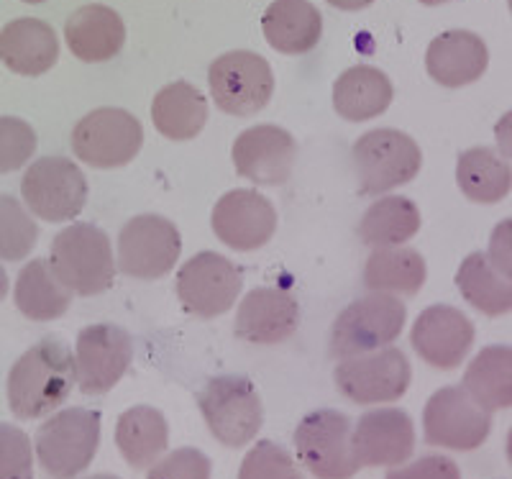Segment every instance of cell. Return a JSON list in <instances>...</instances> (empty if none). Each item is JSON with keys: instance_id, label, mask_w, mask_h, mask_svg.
<instances>
[{"instance_id": "6da1fadb", "label": "cell", "mask_w": 512, "mask_h": 479, "mask_svg": "<svg viewBox=\"0 0 512 479\" xmlns=\"http://www.w3.org/2000/svg\"><path fill=\"white\" fill-rule=\"evenodd\" d=\"M77 385L75 357L64 341L41 339L18 359L8 374V405L21 421L52 415L67 403Z\"/></svg>"}, {"instance_id": "7a4b0ae2", "label": "cell", "mask_w": 512, "mask_h": 479, "mask_svg": "<svg viewBox=\"0 0 512 479\" xmlns=\"http://www.w3.org/2000/svg\"><path fill=\"white\" fill-rule=\"evenodd\" d=\"M49 264L75 295H100L116 280L111 239L93 223H72L52 241Z\"/></svg>"}, {"instance_id": "3957f363", "label": "cell", "mask_w": 512, "mask_h": 479, "mask_svg": "<svg viewBox=\"0 0 512 479\" xmlns=\"http://www.w3.org/2000/svg\"><path fill=\"white\" fill-rule=\"evenodd\" d=\"M100 446V413L67 408L49 415L34 439L41 469L54 479H72L93 464Z\"/></svg>"}, {"instance_id": "277c9868", "label": "cell", "mask_w": 512, "mask_h": 479, "mask_svg": "<svg viewBox=\"0 0 512 479\" xmlns=\"http://www.w3.org/2000/svg\"><path fill=\"white\" fill-rule=\"evenodd\" d=\"M198 405L213 439L228 449L251 444L264 423L262 398L254 382L241 374H221L208 380Z\"/></svg>"}, {"instance_id": "5b68a950", "label": "cell", "mask_w": 512, "mask_h": 479, "mask_svg": "<svg viewBox=\"0 0 512 479\" xmlns=\"http://www.w3.org/2000/svg\"><path fill=\"white\" fill-rule=\"evenodd\" d=\"M408 308L390 293H372L338 313L331 328V357L349 359L384 349L400 339Z\"/></svg>"}, {"instance_id": "8992f818", "label": "cell", "mask_w": 512, "mask_h": 479, "mask_svg": "<svg viewBox=\"0 0 512 479\" xmlns=\"http://www.w3.org/2000/svg\"><path fill=\"white\" fill-rule=\"evenodd\" d=\"M361 195H382L408 185L423 167V154L413 136L397 129H374L351 149Z\"/></svg>"}, {"instance_id": "52a82bcc", "label": "cell", "mask_w": 512, "mask_h": 479, "mask_svg": "<svg viewBox=\"0 0 512 479\" xmlns=\"http://www.w3.org/2000/svg\"><path fill=\"white\" fill-rule=\"evenodd\" d=\"M354 423L338 410H313L297 423V459L318 479H351L359 472V462L351 446Z\"/></svg>"}, {"instance_id": "ba28073f", "label": "cell", "mask_w": 512, "mask_h": 479, "mask_svg": "<svg viewBox=\"0 0 512 479\" xmlns=\"http://www.w3.org/2000/svg\"><path fill=\"white\" fill-rule=\"evenodd\" d=\"M413 369L408 357L395 346L341 359L333 369V382L344 398L356 405L395 403L408 392Z\"/></svg>"}, {"instance_id": "9c48e42d", "label": "cell", "mask_w": 512, "mask_h": 479, "mask_svg": "<svg viewBox=\"0 0 512 479\" xmlns=\"http://www.w3.org/2000/svg\"><path fill=\"white\" fill-rule=\"evenodd\" d=\"M208 88L216 106L236 118H249L267 108L274 93V75L267 59L256 52H228L210 65Z\"/></svg>"}, {"instance_id": "30bf717a", "label": "cell", "mask_w": 512, "mask_h": 479, "mask_svg": "<svg viewBox=\"0 0 512 479\" xmlns=\"http://www.w3.org/2000/svg\"><path fill=\"white\" fill-rule=\"evenodd\" d=\"M492 431V413L464 387H441L423 410L425 444L448 451H474Z\"/></svg>"}, {"instance_id": "8fae6325", "label": "cell", "mask_w": 512, "mask_h": 479, "mask_svg": "<svg viewBox=\"0 0 512 479\" xmlns=\"http://www.w3.org/2000/svg\"><path fill=\"white\" fill-rule=\"evenodd\" d=\"M141 144V121L123 108H98L82 118L72 131V152L95 170H113L134 162Z\"/></svg>"}, {"instance_id": "7c38bea8", "label": "cell", "mask_w": 512, "mask_h": 479, "mask_svg": "<svg viewBox=\"0 0 512 479\" xmlns=\"http://www.w3.org/2000/svg\"><path fill=\"white\" fill-rule=\"evenodd\" d=\"M21 195L36 218L49 223L72 221L88 200V182L75 162L64 157H41L26 170Z\"/></svg>"}, {"instance_id": "4fadbf2b", "label": "cell", "mask_w": 512, "mask_h": 479, "mask_svg": "<svg viewBox=\"0 0 512 479\" xmlns=\"http://www.w3.org/2000/svg\"><path fill=\"white\" fill-rule=\"evenodd\" d=\"M182 252V236L162 216H136L118 236V267L134 280H159L175 269Z\"/></svg>"}, {"instance_id": "5bb4252c", "label": "cell", "mask_w": 512, "mask_h": 479, "mask_svg": "<svg viewBox=\"0 0 512 479\" xmlns=\"http://www.w3.org/2000/svg\"><path fill=\"white\" fill-rule=\"evenodd\" d=\"M244 277L231 259L216 252H200L182 264L177 275V298L187 313L216 318L236 305Z\"/></svg>"}, {"instance_id": "9a60e30c", "label": "cell", "mask_w": 512, "mask_h": 479, "mask_svg": "<svg viewBox=\"0 0 512 479\" xmlns=\"http://www.w3.org/2000/svg\"><path fill=\"white\" fill-rule=\"evenodd\" d=\"M134 357V344L126 328L95 323L82 328L75 344L77 387L85 395H105L121 382Z\"/></svg>"}, {"instance_id": "2e32d148", "label": "cell", "mask_w": 512, "mask_h": 479, "mask_svg": "<svg viewBox=\"0 0 512 479\" xmlns=\"http://www.w3.org/2000/svg\"><path fill=\"white\" fill-rule=\"evenodd\" d=\"M359 467H400L415 451V426L405 410L377 408L359 418L351 433Z\"/></svg>"}, {"instance_id": "e0dca14e", "label": "cell", "mask_w": 512, "mask_h": 479, "mask_svg": "<svg viewBox=\"0 0 512 479\" xmlns=\"http://www.w3.org/2000/svg\"><path fill=\"white\" fill-rule=\"evenodd\" d=\"M233 164L246 180L264 187L285 185L292 177L297 159V144L290 131L262 123L246 129L233 141Z\"/></svg>"}, {"instance_id": "ac0fdd59", "label": "cell", "mask_w": 512, "mask_h": 479, "mask_svg": "<svg viewBox=\"0 0 512 479\" xmlns=\"http://www.w3.org/2000/svg\"><path fill=\"white\" fill-rule=\"evenodd\" d=\"M410 344L425 364L456 369L474 346V323L451 305H431L413 323Z\"/></svg>"}, {"instance_id": "d6986e66", "label": "cell", "mask_w": 512, "mask_h": 479, "mask_svg": "<svg viewBox=\"0 0 512 479\" xmlns=\"http://www.w3.org/2000/svg\"><path fill=\"white\" fill-rule=\"evenodd\" d=\"M213 231L236 252H254L277 231V211L256 190H231L213 208Z\"/></svg>"}, {"instance_id": "ffe728a7", "label": "cell", "mask_w": 512, "mask_h": 479, "mask_svg": "<svg viewBox=\"0 0 512 479\" xmlns=\"http://www.w3.org/2000/svg\"><path fill=\"white\" fill-rule=\"evenodd\" d=\"M300 326V305L280 287H256L241 300L236 336L249 344H282Z\"/></svg>"}, {"instance_id": "44dd1931", "label": "cell", "mask_w": 512, "mask_h": 479, "mask_svg": "<svg viewBox=\"0 0 512 479\" xmlns=\"http://www.w3.org/2000/svg\"><path fill=\"white\" fill-rule=\"evenodd\" d=\"M489 52L482 36L454 29L436 36L425 54L428 75L443 88H464L487 72Z\"/></svg>"}, {"instance_id": "7402d4cb", "label": "cell", "mask_w": 512, "mask_h": 479, "mask_svg": "<svg viewBox=\"0 0 512 479\" xmlns=\"http://www.w3.org/2000/svg\"><path fill=\"white\" fill-rule=\"evenodd\" d=\"M59 59L57 34L39 18H16L0 31V62L16 75L39 77Z\"/></svg>"}, {"instance_id": "603a6c76", "label": "cell", "mask_w": 512, "mask_h": 479, "mask_svg": "<svg viewBox=\"0 0 512 479\" xmlns=\"http://www.w3.org/2000/svg\"><path fill=\"white\" fill-rule=\"evenodd\" d=\"M64 39L77 59L98 65L121 52L126 44V26L113 8L82 6L67 18Z\"/></svg>"}, {"instance_id": "cb8c5ba5", "label": "cell", "mask_w": 512, "mask_h": 479, "mask_svg": "<svg viewBox=\"0 0 512 479\" xmlns=\"http://www.w3.org/2000/svg\"><path fill=\"white\" fill-rule=\"evenodd\" d=\"M269 47L280 54H308L323 36V16L310 0H274L262 16Z\"/></svg>"}, {"instance_id": "d4e9b609", "label": "cell", "mask_w": 512, "mask_h": 479, "mask_svg": "<svg viewBox=\"0 0 512 479\" xmlns=\"http://www.w3.org/2000/svg\"><path fill=\"white\" fill-rule=\"evenodd\" d=\"M392 82L382 70L359 65L338 75L333 82V108L341 118L351 123L372 121L382 116L392 103Z\"/></svg>"}, {"instance_id": "484cf974", "label": "cell", "mask_w": 512, "mask_h": 479, "mask_svg": "<svg viewBox=\"0 0 512 479\" xmlns=\"http://www.w3.org/2000/svg\"><path fill=\"white\" fill-rule=\"evenodd\" d=\"M116 446L128 467L149 469L169 446V426L162 410L136 405L123 410L116 423Z\"/></svg>"}, {"instance_id": "4316f807", "label": "cell", "mask_w": 512, "mask_h": 479, "mask_svg": "<svg viewBox=\"0 0 512 479\" xmlns=\"http://www.w3.org/2000/svg\"><path fill=\"white\" fill-rule=\"evenodd\" d=\"M13 300L29 321L47 323L67 313L72 303V290L62 285L49 259H31L18 272Z\"/></svg>"}, {"instance_id": "83f0119b", "label": "cell", "mask_w": 512, "mask_h": 479, "mask_svg": "<svg viewBox=\"0 0 512 479\" xmlns=\"http://www.w3.org/2000/svg\"><path fill=\"white\" fill-rule=\"evenodd\" d=\"M152 121L154 129L167 139H195L208 121V100L190 82H172L154 95Z\"/></svg>"}, {"instance_id": "f1b7e54d", "label": "cell", "mask_w": 512, "mask_h": 479, "mask_svg": "<svg viewBox=\"0 0 512 479\" xmlns=\"http://www.w3.org/2000/svg\"><path fill=\"white\" fill-rule=\"evenodd\" d=\"M456 287L461 298L484 316H505L512 310V280L489 262L487 254L474 252L461 262Z\"/></svg>"}, {"instance_id": "f546056e", "label": "cell", "mask_w": 512, "mask_h": 479, "mask_svg": "<svg viewBox=\"0 0 512 479\" xmlns=\"http://www.w3.org/2000/svg\"><path fill=\"white\" fill-rule=\"evenodd\" d=\"M456 182L474 203H500L512 190V167L495 149H466L456 162Z\"/></svg>"}, {"instance_id": "4dcf8cb0", "label": "cell", "mask_w": 512, "mask_h": 479, "mask_svg": "<svg viewBox=\"0 0 512 479\" xmlns=\"http://www.w3.org/2000/svg\"><path fill=\"white\" fill-rule=\"evenodd\" d=\"M464 387L484 410L512 408V346H487L469 362Z\"/></svg>"}, {"instance_id": "1f68e13d", "label": "cell", "mask_w": 512, "mask_h": 479, "mask_svg": "<svg viewBox=\"0 0 512 479\" xmlns=\"http://www.w3.org/2000/svg\"><path fill=\"white\" fill-rule=\"evenodd\" d=\"M425 259L408 246L374 249L364 267V285L372 293L415 295L425 285Z\"/></svg>"}, {"instance_id": "d6a6232c", "label": "cell", "mask_w": 512, "mask_h": 479, "mask_svg": "<svg viewBox=\"0 0 512 479\" xmlns=\"http://www.w3.org/2000/svg\"><path fill=\"white\" fill-rule=\"evenodd\" d=\"M420 231L418 205L400 195L379 198L364 213L359 223V239L372 249L402 246Z\"/></svg>"}, {"instance_id": "836d02e7", "label": "cell", "mask_w": 512, "mask_h": 479, "mask_svg": "<svg viewBox=\"0 0 512 479\" xmlns=\"http://www.w3.org/2000/svg\"><path fill=\"white\" fill-rule=\"evenodd\" d=\"M39 241V228L24 205L11 195H0V259L21 262Z\"/></svg>"}, {"instance_id": "e575fe53", "label": "cell", "mask_w": 512, "mask_h": 479, "mask_svg": "<svg viewBox=\"0 0 512 479\" xmlns=\"http://www.w3.org/2000/svg\"><path fill=\"white\" fill-rule=\"evenodd\" d=\"M239 479H303V472L285 446L264 439L256 441L254 449L244 456Z\"/></svg>"}, {"instance_id": "d590c367", "label": "cell", "mask_w": 512, "mask_h": 479, "mask_svg": "<svg viewBox=\"0 0 512 479\" xmlns=\"http://www.w3.org/2000/svg\"><path fill=\"white\" fill-rule=\"evenodd\" d=\"M36 152V131L31 123L0 116V175L21 170Z\"/></svg>"}, {"instance_id": "8d00e7d4", "label": "cell", "mask_w": 512, "mask_h": 479, "mask_svg": "<svg viewBox=\"0 0 512 479\" xmlns=\"http://www.w3.org/2000/svg\"><path fill=\"white\" fill-rule=\"evenodd\" d=\"M0 479H34V446L11 423H0Z\"/></svg>"}, {"instance_id": "74e56055", "label": "cell", "mask_w": 512, "mask_h": 479, "mask_svg": "<svg viewBox=\"0 0 512 479\" xmlns=\"http://www.w3.org/2000/svg\"><path fill=\"white\" fill-rule=\"evenodd\" d=\"M210 474H213V464L208 456L200 449L182 446L154 462L146 479H210Z\"/></svg>"}, {"instance_id": "f35d334b", "label": "cell", "mask_w": 512, "mask_h": 479, "mask_svg": "<svg viewBox=\"0 0 512 479\" xmlns=\"http://www.w3.org/2000/svg\"><path fill=\"white\" fill-rule=\"evenodd\" d=\"M384 479H461V472L454 459L441 454H428L410 464L392 467Z\"/></svg>"}, {"instance_id": "ab89813d", "label": "cell", "mask_w": 512, "mask_h": 479, "mask_svg": "<svg viewBox=\"0 0 512 479\" xmlns=\"http://www.w3.org/2000/svg\"><path fill=\"white\" fill-rule=\"evenodd\" d=\"M489 262L500 269L502 275H507L512 280V218H505L502 223H497L492 236H489Z\"/></svg>"}, {"instance_id": "60d3db41", "label": "cell", "mask_w": 512, "mask_h": 479, "mask_svg": "<svg viewBox=\"0 0 512 479\" xmlns=\"http://www.w3.org/2000/svg\"><path fill=\"white\" fill-rule=\"evenodd\" d=\"M495 139H497V147H500L502 157L512 159V111L505 113V116L497 121Z\"/></svg>"}, {"instance_id": "b9f144b4", "label": "cell", "mask_w": 512, "mask_h": 479, "mask_svg": "<svg viewBox=\"0 0 512 479\" xmlns=\"http://www.w3.org/2000/svg\"><path fill=\"white\" fill-rule=\"evenodd\" d=\"M326 3L338 11H361V8L372 6L374 0H326Z\"/></svg>"}, {"instance_id": "7bdbcfd3", "label": "cell", "mask_w": 512, "mask_h": 479, "mask_svg": "<svg viewBox=\"0 0 512 479\" xmlns=\"http://www.w3.org/2000/svg\"><path fill=\"white\" fill-rule=\"evenodd\" d=\"M8 295V275H6V269L0 267V303L6 300Z\"/></svg>"}, {"instance_id": "ee69618b", "label": "cell", "mask_w": 512, "mask_h": 479, "mask_svg": "<svg viewBox=\"0 0 512 479\" xmlns=\"http://www.w3.org/2000/svg\"><path fill=\"white\" fill-rule=\"evenodd\" d=\"M423 6H443V3H451V0H420Z\"/></svg>"}, {"instance_id": "f6af8a7d", "label": "cell", "mask_w": 512, "mask_h": 479, "mask_svg": "<svg viewBox=\"0 0 512 479\" xmlns=\"http://www.w3.org/2000/svg\"><path fill=\"white\" fill-rule=\"evenodd\" d=\"M507 459H510V464H512V428H510V433H507Z\"/></svg>"}, {"instance_id": "bcb514c9", "label": "cell", "mask_w": 512, "mask_h": 479, "mask_svg": "<svg viewBox=\"0 0 512 479\" xmlns=\"http://www.w3.org/2000/svg\"><path fill=\"white\" fill-rule=\"evenodd\" d=\"M88 479H121V477H113V474H93V477Z\"/></svg>"}, {"instance_id": "7dc6e473", "label": "cell", "mask_w": 512, "mask_h": 479, "mask_svg": "<svg viewBox=\"0 0 512 479\" xmlns=\"http://www.w3.org/2000/svg\"><path fill=\"white\" fill-rule=\"evenodd\" d=\"M24 3H31V6H36V3H44V0H24Z\"/></svg>"}, {"instance_id": "c3c4849f", "label": "cell", "mask_w": 512, "mask_h": 479, "mask_svg": "<svg viewBox=\"0 0 512 479\" xmlns=\"http://www.w3.org/2000/svg\"><path fill=\"white\" fill-rule=\"evenodd\" d=\"M507 3H510V13H512V0H507Z\"/></svg>"}]
</instances>
